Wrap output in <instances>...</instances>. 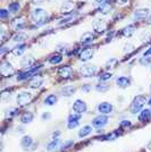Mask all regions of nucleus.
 <instances>
[{
	"instance_id": "nucleus-1",
	"label": "nucleus",
	"mask_w": 151,
	"mask_h": 152,
	"mask_svg": "<svg viewBox=\"0 0 151 152\" xmlns=\"http://www.w3.org/2000/svg\"><path fill=\"white\" fill-rule=\"evenodd\" d=\"M32 18H33V22L37 25H42L44 23H47L48 14L42 8H35L32 12Z\"/></svg>"
},
{
	"instance_id": "nucleus-2",
	"label": "nucleus",
	"mask_w": 151,
	"mask_h": 152,
	"mask_svg": "<svg viewBox=\"0 0 151 152\" xmlns=\"http://www.w3.org/2000/svg\"><path fill=\"white\" fill-rule=\"evenodd\" d=\"M144 103H145V96H143V95H138V96H135V98L133 99L132 103H131V108H130L131 113H132V114L139 113V111L143 108Z\"/></svg>"
},
{
	"instance_id": "nucleus-3",
	"label": "nucleus",
	"mask_w": 151,
	"mask_h": 152,
	"mask_svg": "<svg viewBox=\"0 0 151 152\" xmlns=\"http://www.w3.org/2000/svg\"><path fill=\"white\" fill-rule=\"evenodd\" d=\"M0 73L5 77H10L12 75L15 74V69L12 66V64H9L8 61H4L0 66Z\"/></svg>"
},
{
	"instance_id": "nucleus-4",
	"label": "nucleus",
	"mask_w": 151,
	"mask_h": 152,
	"mask_svg": "<svg viewBox=\"0 0 151 152\" xmlns=\"http://www.w3.org/2000/svg\"><path fill=\"white\" fill-rule=\"evenodd\" d=\"M31 100H32V94L30 92H21L17 95V103H18V106H21V107L26 106Z\"/></svg>"
},
{
	"instance_id": "nucleus-5",
	"label": "nucleus",
	"mask_w": 151,
	"mask_h": 152,
	"mask_svg": "<svg viewBox=\"0 0 151 152\" xmlns=\"http://www.w3.org/2000/svg\"><path fill=\"white\" fill-rule=\"evenodd\" d=\"M107 123H108L107 116L99 115V116H97L95 118H93V121H92V126L95 127V128H102L105 125H107Z\"/></svg>"
},
{
	"instance_id": "nucleus-6",
	"label": "nucleus",
	"mask_w": 151,
	"mask_h": 152,
	"mask_svg": "<svg viewBox=\"0 0 151 152\" xmlns=\"http://www.w3.org/2000/svg\"><path fill=\"white\" fill-rule=\"evenodd\" d=\"M92 27L97 33H103L107 30V23L103 19H95L92 24Z\"/></svg>"
},
{
	"instance_id": "nucleus-7",
	"label": "nucleus",
	"mask_w": 151,
	"mask_h": 152,
	"mask_svg": "<svg viewBox=\"0 0 151 152\" xmlns=\"http://www.w3.org/2000/svg\"><path fill=\"white\" fill-rule=\"evenodd\" d=\"M80 119H81V115H78V114L70 115L68 117V121H67V127H68L69 129L75 128L76 126H78Z\"/></svg>"
},
{
	"instance_id": "nucleus-8",
	"label": "nucleus",
	"mask_w": 151,
	"mask_h": 152,
	"mask_svg": "<svg viewBox=\"0 0 151 152\" xmlns=\"http://www.w3.org/2000/svg\"><path fill=\"white\" fill-rule=\"evenodd\" d=\"M73 110L75 111L76 114L78 115H82L83 113L86 111V103L82 100H76L73 104Z\"/></svg>"
},
{
	"instance_id": "nucleus-9",
	"label": "nucleus",
	"mask_w": 151,
	"mask_h": 152,
	"mask_svg": "<svg viewBox=\"0 0 151 152\" xmlns=\"http://www.w3.org/2000/svg\"><path fill=\"white\" fill-rule=\"evenodd\" d=\"M97 72V68L93 65H85L81 68V74H82L84 77H91L93 76Z\"/></svg>"
},
{
	"instance_id": "nucleus-10",
	"label": "nucleus",
	"mask_w": 151,
	"mask_h": 152,
	"mask_svg": "<svg viewBox=\"0 0 151 152\" xmlns=\"http://www.w3.org/2000/svg\"><path fill=\"white\" fill-rule=\"evenodd\" d=\"M93 49L92 48H85V49H83L81 52H80V55H78V58H80V60H82V61H88L89 59H91L92 56H93Z\"/></svg>"
},
{
	"instance_id": "nucleus-11",
	"label": "nucleus",
	"mask_w": 151,
	"mask_h": 152,
	"mask_svg": "<svg viewBox=\"0 0 151 152\" xmlns=\"http://www.w3.org/2000/svg\"><path fill=\"white\" fill-rule=\"evenodd\" d=\"M98 111L102 115H108L113 111V104L109 102H101L98 106Z\"/></svg>"
},
{
	"instance_id": "nucleus-12",
	"label": "nucleus",
	"mask_w": 151,
	"mask_h": 152,
	"mask_svg": "<svg viewBox=\"0 0 151 152\" xmlns=\"http://www.w3.org/2000/svg\"><path fill=\"white\" fill-rule=\"evenodd\" d=\"M39 69V67H33L31 69H29L27 72H24V73H21L18 76H17V81H24V80H27L32 76H35V73L37 70Z\"/></svg>"
},
{
	"instance_id": "nucleus-13",
	"label": "nucleus",
	"mask_w": 151,
	"mask_h": 152,
	"mask_svg": "<svg viewBox=\"0 0 151 152\" xmlns=\"http://www.w3.org/2000/svg\"><path fill=\"white\" fill-rule=\"evenodd\" d=\"M58 74L60 77H63V78H69V77H72L73 75V68L72 67H69V66H63V67H60L59 69H58Z\"/></svg>"
},
{
	"instance_id": "nucleus-14",
	"label": "nucleus",
	"mask_w": 151,
	"mask_h": 152,
	"mask_svg": "<svg viewBox=\"0 0 151 152\" xmlns=\"http://www.w3.org/2000/svg\"><path fill=\"white\" fill-rule=\"evenodd\" d=\"M43 83V77L40 75H35L30 81V88L32 89H39Z\"/></svg>"
},
{
	"instance_id": "nucleus-15",
	"label": "nucleus",
	"mask_w": 151,
	"mask_h": 152,
	"mask_svg": "<svg viewBox=\"0 0 151 152\" xmlns=\"http://www.w3.org/2000/svg\"><path fill=\"white\" fill-rule=\"evenodd\" d=\"M148 14H149V9L148 8H140V9H136L134 12V18L143 19L148 16Z\"/></svg>"
},
{
	"instance_id": "nucleus-16",
	"label": "nucleus",
	"mask_w": 151,
	"mask_h": 152,
	"mask_svg": "<svg viewBox=\"0 0 151 152\" xmlns=\"http://www.w3.org/2000/svg\"><path fill=\"white\" fill-rule=\"evenodd\" d=\"M151 119V110L150 109H143L140 115H139V121L145 123V121H150Z\"/></svg>"
},
{
	"instance_id": "nucleus-17",
	"label": "nucleus",
	"mask_w": 151,
	"mask_h": 152,
	"mask_svg": "<svg viewBox=\"0 0 151 152\" xmlns=\"http://www.w3.org/2000/svg\"><path fill=\"white\" fill-rule=\"evenodd\" d=\"M74 7H75V5H74L73 1H66L63 5V7H62V14L66 15V14L72 13L73 9H74Z\"/></svg>"
},
{
	"instance_id": "nucleus-18",
	"label": "nucleus",
	"mask_w": 151,
	"mask_h": 152,
	"mask_svg": "<svg viewBox=\"0 0 151 152\" xmlns=\"http://www.w3.org/2000/svg\"><path fill=\"white\" fill-rule=\"evenodd\" d=\"M33 118H34V116H33V114H32L31 111H25V113H23V115L21 116V121L23 124H29V123H31L33 121Z\"/></svg>"
},
{
	"instance_id": "nucleus-19",
	"label": "nucleus",
	"mask_w": 151,
	"mask_h": 152,
	"mask_svg": "<svg viewBox=\"0 0 151 152\" xmlns=\"http://www.w3.org/2000/svg\"><path fill=\"white\" fill-rule=\"evenodd\" d=\"M93 39H95V35L91 32H86V33H84L81 37V43H84V45L91 43L93 41Z\"/></svg>"
},
{
	"instance_id": "nucleus-20",
	"label": "nucleus",
	"mask_w": 151,
	"mask_h": 152,
	"mask_svg": "<svg viewBox=\"0 0 151 152\" xmlns=\"http://www.w3.org/2000/svg\"><path fill=\"white\" fill-rule=\"evenodd\" d=\"M130 80L127 78V77H125V76H120V77H118L117 78V85L119 86V88H122V89H125V88H127L128 85H130Z\"/></svg>"
},
{
	"instance_id": "nucleus-21",
	"label": "nucleus",
	"mask_w": 151,
	"mask_h": 152,
	"mask_svg": "<svg viewBox=\"0 0 151 152\" xmlns=\"http://www.w3.org/2000/svg\"><path fill=\"white\" fill-rule=\"evenodd\" d=\"M62 61H63V56L60 53H55L49 58V63L51 65H57V64L62 63Z\"/></svg>"
},
{
	"instance_id": "nucleus-22",
	"label": "nucleus",
	"mask_w": 151,
	"mask_h": 152,
	"mask_svg": "<svg viewBox=\"0 0 151 152\" xmlns=\"http://www.w3.org/2000/svg\"><path fill=\"white\" fill-rule=\"evenodd\" d=\"M92 132V127L86 125V126H83L81 129H80V132H78V136L80 137H85V136H88L89 134H91Z\"/></svg>"
},
{
	"instance_id": "nucleus-23",
	"label": "nucleus",
	"mask_w": 151,
	"mask_h": 152,
	"mask_svg": "<svg viewBox=\"0 0 151 152\" xmlns=\"http://www.w3.org/2000/svg\"><path fill=\"white\" fill-rule=\"evenodd\" d=\"M32 143H33V140H32L31 136H24L23 139L21 140V145L23 146L24 149H27V148H30Z\"/></svg>"
},
{
	"instance_id": "nucleus-24",
	"label": "nucleus",
	"mask_w": 151,
	"mask_h": 152,
	"mask_svg": "<svg viewBox=\"0 0 151 152\" xmlns=\"http://www.w3.org/2000/svg\"><path fill=\"white\" fill-rule=\"evenodd\" d=\"M57 102V96L55 94H49L44 99V104L47 106H54Z\"/></svg>"
},
{
	"instance_id": "nucleus-25",
	"label": "nucleus",
	"mask_w": 151,
	"mask_h": 152,
	"mask_svg": "<svg viewBox=\"0 0 151 152\" xmlns=\"http://www.w3.org/2000/svg\"><path fill=\"white\" fill-rule=\"evenodd\" d=\"M24 19L23 18H18V19H15L14 20V28L16 30V31H21L22 28H23V26H24Z\"/></svg>"
},
{
	"instance_id": "nucleus-26",
	"label": "nucleus",
	"mask_w": 151,
	"mask_h": 152,
	"mask_svg": "<svg viewBox=\"0 0 151 152\" xmlns=\"http://www.w3.org/2000/svg\"><path fill=\"white\" fill-rule=\"evenodd\" d=\"M134 30H135L134 26L130 25V26H127V27H125V28L122 31V34H123L124 37H126V38H130L133 33H134Z\"/></svg>"
},
{
	"instance_id": "nucleus-27",
	"label": "nucleus",
	"mask_w": 151,
	"mask_h": 152,
	"mask_svg": "<svg viewBox=\"0 0 151 152\" xmlns=\"http://www.w3.org/2000/svg\"><path fill=\"white\" fill-rule=\"evenodd\" d=\"M34 63V59L32 57H26L24 58V60L22 61V66L23 67H26V68H29V69H31V66L33 65Z\"/></svg>"
},
{
	"instance_id": "nucleus-28",
	"label": "nucleus",
	"mask_w": 151,
	"mask_h": 152,
	"mask_svg": "<svg viewBox=\"0 0 151 152\" xmlns=\"http://www.w3.org/2000/svg\"><path fill=\"white\" fill-rule=\"evenodd\" d=\"M25 51V45H18L15 49H13V53L15 56H21Z\"/></svg>"
},
{
	"instance_id": "nucleus-29",
	"label": "nucleus",
	"mask_w": 151,
	"mask_h": 152,
	"mask_svg": "<svg viewBox=\"0 0 151 152\" xmlns=\"http://www.w3.org/2000/svg\"><path fill=\"white\" fill-rule=\"evenodd\" d=\"M59 143H60L59 139H55L54 141H51L50 143L48 144V150H49V151H52V150H55L57 146L59 145Z\"/></svg>"
},
{
	"instance_id": "nucleus-30",
	"label": "nucleus",
	"mask_w": 151,
	"mask_h": 152,
	"mask_svg": "<svg viewBox=\"0 0 151 152\" xmlns=\"http://www.w3.org/2000/svg\"><path fill=\"white\" fill-rule=\"evenodd\" d=\"M19 8H21L19 2H12V4L9 5V7H8L9 12H12V13H16V12H18Z\"/></svg>"
},
{
	"instance_id": "nucleus-31",
	"label": "nucleus",
	"mask_w": 151,
	"mask_h": 152,
	"mask_svg": "<svg viewBox=\"0 0 151 152\" xmlns=\"http://www.w3.org/2000/svg\"><path fill=\"white\" fill-rule=\"evenodd\" d=\"M99 10L101 12V14H108L110 10H111V6H110V2H108L103 6L99 7Z\"/></svg>"
},
{
	"instance_id": "nucleus-32",
	"label": "nucleus",
	"mask_w": 151,
	"mask_h": 152,
	"mask_svg": "<svg viewBox=\"0 0 151 152\" xmlns=\"http://www.w3.org/2000/svg\"><path fill=\"white\" fill-rule=\"evenodd\" d=\"M99 78H100V81H102V82L109 81V80L111 78V73H109V72H105V73H102V74L99 76Z\"/></svg>"
},
{
	"instance_id": "nucleus-33",
	"label": "nucleus",
	"mask_w": 151,
	"mask_h": 152,
	"mask_svg": "<svg viewBox=\"0 0 151 152\" xmlns=\"http://www.w3.org/2000/svg\"><path fill=\"white\" fill-rule=\"evenodd\" d=\"M75 88H64L63 89V95H66V96H69V95H72L74 92H75Z\"/></svg>"
},
{
	"instance_id": "nucleus-34",
	"label": "nucleus",
	"mask_w": 151,
	"mask_h": 152,
	"mask_svg": "<svg viewBox=\"0 0 151 152\" xmlns=\"http://www.w3.org/2000/svg\"><path fill=\"white\" fill-rule=\"evenodd\" d=\"M108 89H109V85H107L106 83H99L97 85V90L100 91V92H106Z\"/></svg>"
},
{
	"instance_id": "nucleus-35",
	"label": "nucleus",
	"mask_w": 151,
	"mask_h": 152,
	"mask_svg": "<svg viewBox=\"0 0 151 152\" xmlns=\"http://www.w3.org/2000/svg\"><path fill=\"white\" fill-rule=\"evenodd\" d=\"M119 134H118V132H116V131H114V132H111L110 134H108L107 136L105 137V140H107V141H114L115 139H117V136H118Z\"/></svg>"
},
{
	"instance_id": "nucleus-36",
	"label": "nucleus",
	"mask_w": 151,
	"mask_h": 152,
	"mask_svg": "<svg viewBox=\"0 0 151 152\" xmlns=\"http://www.w3.org/2000/svg\"><path fill=\"white\" fill-rule=\"evenodd\" d=\"M26 39V34L24 33H18L15 38H14V41H16V42H22V41H24Z\"/></svg>"
},
{
	"instance_id": "nucleus-37",
	"label": "nucleus",
	"mask_w": 151,
	"mask_h": 152,
	"mask_svg": "<svg viewBox=\"0 0 151 152\" xmlns=\"http://www.w3.org/2000/svg\"><path fill=\"white\" fill-rule=\"evenodd\" d=\"M8 16H9V13L7 12L6 9H1V10H0V18H1V19L7 18Z\"/></svg>"
},
{
	"instance_id": "nucleus-38",
	"label": "nucleus",
	"mask_w": 151,
	"mask_h": 152,
	"mask_svg": "<svg viewBox=\"0 0 151 152\" xmlns=\"http://www.w3.org/2000/svg\"><path fill=\"white\" fill-rule=\"evenodd\" d=\"M108 2H110V1H109V0H95V5L98 7L103 6V5H106Z\"/></svg>"
},
{
	"instance_id": "nucleus-39",
	"label": "nucleus",
	"mask_w": 151,
	"mask_h": 152,
	"mask_svg": "<svg viewBox=\"0 0 151 152\" xmlns=\"http://www.w3.org/2000/svg\"><path fill=\"white\" fill-rule=\"evenodd\" d=\"M150 63V58H148V57H142V58H140V64H142V65H147V64H149Z\"/></svg>"
},
{
	"instance_id": "nucleus-40",
	"label": "nucleus",
	"mask_w": 151,
	"mask_h": 152,
	"mask_svg": "<svg viewBox=\"0 0 151 152\" xmlns=\"http://www.w3.org/2000/svg\"><path fill=\"white\" fill-rule=\"evenodd\" d=\"M120 126H122V127L131 126V121H122V123H120Z\"/></svg>"
},
{
	"instance_id": "nucleus-41",
	"label": "nucleus",
	"mask_w": 151,
	"mask_h": 152,
	"mask_svg": "<svg viewBox=\"0 0 151 152\" xmlns=\"http://www.w3.org/2000/svg\"><path fill=\"white\" fill-rule=\"evenodd\" d=\"M68 20H70V17H68V18H65V19H60L59 22H58V24L57 25H63V24H66V23H68Z\"/></svg>"
},
{
	"instance_id": "nucleus-42",
	"label": "nucleus",
	"mask_w": 151,
	"mask_h": 152,
	"mask_svg": "<svg viewBox=\"0 0 151 152\" xmlns=\"http://www.w3.org/2000/svg\"><path fill=\"white\" fill-rule=\"evenodd\" d=\"M133 48H134V47H133L132 45H125V49H124V52H130V51L132 50Z\"/></svg>"
},
{
	"instance_id": "nucleus-43",
	"label": "nucleus",
	"mask_w": 151,
	"mask_h": 152,
	"mask_svg": "<svg viewBox=\"0 0 151 152\" xmlns=\"http://www.w3.org/2000/svg\"><path fill=\"white\" fill-rule=\"evenodd\" d=\"M50 118V114L49 113H45V114L42 115V119H49Z\"/></svg>"
},
{
	"instance_id": "nucleus-44",
	"label": "nucleus",
	"mask_w": 151,
	"mask_h": 152,
	"mask_svg": "<svg viewBox=\"0 0 151 152\" xmlns=\"http://www.w3.org/2000/svg\"><path fill=\"white\" fill-rule=\"evenodd\" d=\"M150 55H151V47L144 52V56H145V57H148V56H150Z\"/></svg>"
},
{
	"instance_id": "nucleus-45",
	"label": "nucleus",
	"mask_w": 151,
	"mask_h": 152,
	"mask_svg": "<svg viewBox=\"0 0 151 152\" xmlns=\"http://www.w3.org/2000/svg\"><path fill=\"white\" fill-rule=\"evenodd\" d=\"M118 2H119L120 5H125V4H127L128 2V0H117Z\"/></svg>"
},
{
	"instance_id": "nucleus-46",
	"label": "nucleus",
	"mask_w": 151,
	"mask_h": 152,
	"mask_svg": "<svg viewBox=\"0 0 151 152\" xmlns=\"http://www.w3.org/2000/svg\"><path fill=\"white\" fill-rule=\"evenodd\" d=\"M147 23H148L149 25H151V14H150V16L148 17V19H147Z\"/></svg>"
},
{
	"instance_id": "nucleus-47",
	"label": "nucleus",
	"mask_w": 151,
	"mask_h": 152,
	"mask_svg": "<svg viewBox=\"0 0 151 152\" xmlns=\"http://www.w3.org/2000/svg\"><path fill=\"white\" fill-rule=\"evenodd\" d=\"M83 90H84V91H89V90H90V85H88V84H86V85L83 88Z\"/></svg>"
},
{
	"instance_id": "nucleus-48",
	"label": "nucleus",
	"mask_w": 151,
	"mask_h": 152,
	"mask_svg": "<svg viewBox=\"0 0 151 152\" xmlns=\"http://www.w3.org/2000/svg\"><path fill=\"white\" fill-rule=\"evenodd\" d=\"M148 104H149V106H150V107H151V98H150V99H149V101H148Z\"/></svg>"
},
{
	"instance_id": "nucleus-49",
	"label": "nucleus",
	"mask_w": 151,
	"mask_h": 152,
	"mask_svg": "<svg viewBox=\"0 0 151 152\" xmlns=\"http://www.w3.org/2000/svg\"><path fill=\"white\" fill-rule=\"evenodd\" d=\"M148 149H150V150H151V142L149 143V144H148Z\"/></svg>"
},
{
	"instance_id": "nucleus-50",
	"label": "nucleus",
	"mask_w": 151,
	"mask_h": 152,
	"mask_svg": "<svg viewBox=\"0 0 151 152\" xmlns=\"http://www.w3.org/2000/svg\"><path fill=\"white\" fill-rule=\"evenodd\" d=\"M150 92H151V86H150Z\"/></svg>"
}]
</instances>
